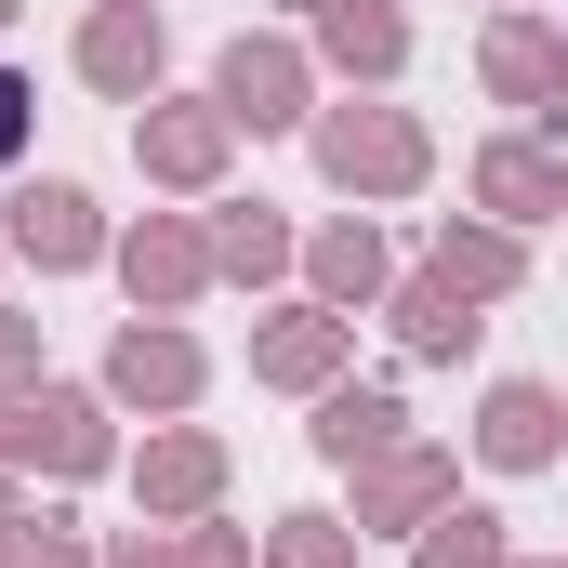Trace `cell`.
Returning <instances> with one entry per match:
<instances>
[{
	"label": "cell",
	"mask_w": 568,
	"mask_h": 568,
	"mask_svg": "<svg viewBox=\"0 0 568 568\" xmlns=\"http://www.w3.org/2000/svg\"><path fill=\"white\" fill-rule=\"evenodd\" d=\"M436 568H489V516H449V542H436Z\"/></svg>",
	"instance_id": "8"
},
{
	"label": "cell",
	"mask_w": 568,
	"mask_h": 568,
	"mask_svg": "<svg viewBox=\"0 0 568 568\" xmlns=\"http://www.w3.org/2000/svg\"><path fill=\"white\" fill-rule=\"evenodd\" d=\"M317 436H331V449H371V436H397V410H384V397H344Z\"/></svg>",
	"instance_id": "7"
},
{
	"label": "cell",
	"mask_w": 568,
	"mask_h": 568,
	"mask_svg": "<svg viewBox=\"0 0 568 568\" xmlns=\"http://www.w3.org/2000/svg\"><path fill=\"white\" fill-rule=\"evenodd\" d=\"M331 172H344V185H357V172L397 185V172H410V133H397V120H344V133H331Z\"/></svg>",
	"instance_id": "2"
},
{
	"label": "cell",
	"mask_w": 568,
	"mask_h": 568,
	"mask_svg": "<svg viewBox=\"0 0 568 568\" xmlns=\"http://www.w3.org/2000/svg\"><path fill=\"white\" fill-rule=\"evenodd\" d=\"M489 449H503V463H542V449H556V410H542L529 384H503V397H489Z\"/></svg>",
	"instance_id": "3"
},
{
	"label": "cell",
	"mask_w": 568,
	"mask_h": 568,
	"mask_svg": "<svg viewBox=\"0 0 568 568\" xmlns=\"http://www.w3.org/2000/svg\"><path fill=\"white\" fill-rule=\"evenodd\" d=\"M0 13H13V0H0Z\"/></svg>",
	"instance_id": "10"
},
{
	"label": "cell",
	"mask_w": 568,
	"mask_h": 568,
	"mask_svg": "<svg viewBox=\"0 0 568 568\" xmlns=\"http://www.w3.org/2000/svg\"><path fill=\"white\" fill-rule=\"evenodd\" d=\"M13 145H27V80L0 67V159H13Z\"/></svg>",
	"instance_id": "9"
},
{
	"label": "cell",
	"mask_w": 568,
	"mask_h": 568,
	"mask_svg": "<svg viewBox=\"0 0 568 568\" xmlns=\"http://www.w3.org/2000/svg\"><path fill=\"white\" fill-rule=\"evenodd\" d=\"M145 67H159V27H133V13H106V27H93V80H120V93H133Z\"/></svg>",
	"instance_id": "4"
},
{
	"label": "cell",
	"mask_w": 568,
	"mask_h": 568,
	"mask_svg": "<svg viewBox=\"0 0 568 568\" xmlns=\"http://www.w3.org/2000/svg\"><path fill=\"white\" fill-rule=\"evenodd\" d=\"M225 106H239V120H291V67L278 53H239V67H225Z\"/></svg>",
	"instance_id": "5"
},
{
	"label": "cell",
	"mask_w": 568,
	"mask_h": 568,
	"mask_svg": "<svg viewBox=\"0 0 568 568\" xmlns=\"http://www.w3.org/2000/svg\"><path fill=\"white\" fill-rule=\"evenodd\" d=\"M120 384H145V397H185V344H120Z\"/></svg>",
	"instance_id": "6"
},
{
	"label": "cell",
	"mask_w": 568,
	"mask_h": 568,
	"mask_svg": "<svg viewBox=\"0 0 568 568\" xmlns=\"http://www.w3.org/2000/svg\"><path fill=\"white\" fill-rule=\"evenodd\" d=\"M13 239H27L40 265H80V252H93V225H80V185H27V199H13Z\"/></svg>",
	"instance_id": "1"
}]
</instances>
